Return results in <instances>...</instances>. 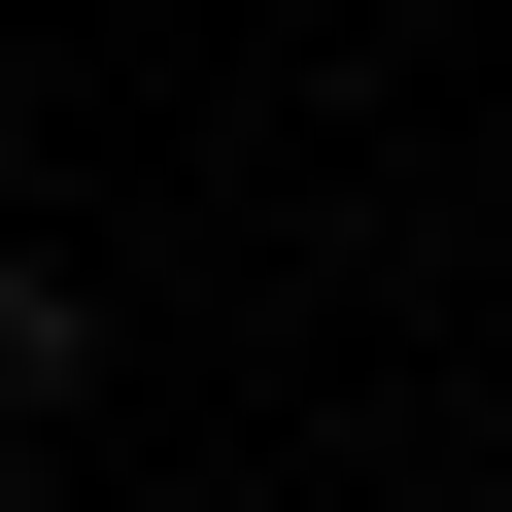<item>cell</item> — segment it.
Returning a JSON list of instances; mask_svg holds the SVG:
<instances>
[{"mask_svg": "<svg viewBox=\"0 0 512 512\" xmlns=\"http://www.w3.org/2000/svg\"><path fill=\"white\" fill-rule=\"evenodd\" d=\"M103 410V274H69V239H0V444H69Z\"/></svg>", "mask_w": 512, "mask_h": 512, "instance_id": "6da1fadb", "label": "cell"}, {"mask_svg": "<svg viewBox=\"0 0 512 512\" xmlns=\"http://www.w3.org/2000/svg\"><path fill=\"white\" fill-rule=\"evenodd\" d=\"M342 35H512V0H342Z\"/></svg>", "mask_w": 512, "mask_h": 512, "instance_id": "7a4b0ae2", "label": "cell"}]
</instances>
